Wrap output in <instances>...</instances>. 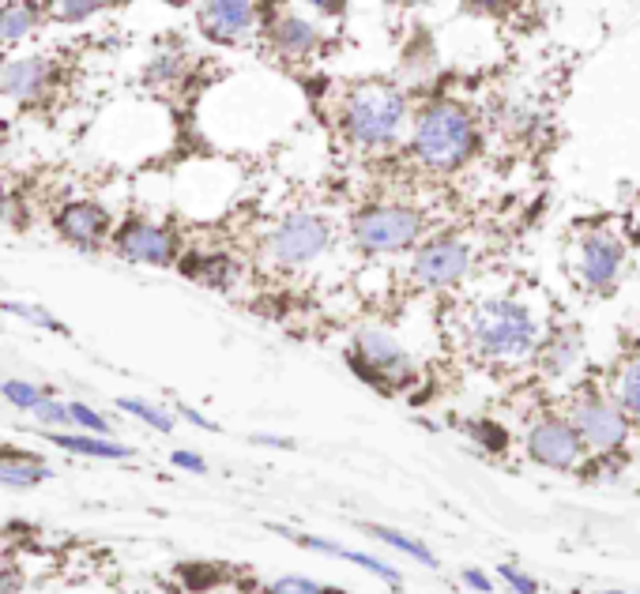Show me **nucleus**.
I'll list each match as a JSON object with an SVG mask.
<instances>
[{"label": "nucleus", "instance_id": "nucleus-21", "mask_svg": "<svg viewBox=\"0 0 640 594\" xmlns=\"http://www.w3.org/2000/svg\"><path fill=\"white\" fill-rule=\"evenodd\" d=\"M369 534H377V538H380V542L396 545V550L411 553V556H415V561L430 564V569H433V564H438V561H433V553H430V550H426V545H422V542H415V538H407V534H400V531H388V527H369Z\"/></svg>", "mask_w": 640, "mask_h": 594}, {"label": "nucleus", "instance_id": "nucleus-7", "mask_svg": "<svg viewBox=\"0 0 640 594\" xmlns=\"http://www.w3.org/2000/svg\"><path fill=\"white\" fill-rule=\"evenodd\" d=\"M573 429H577L580 444H591V448L599 452H610L626 441V422H621L618 406L602 403L599 395H580Z\"/></svg>", "mask_w": 640, "mask_h": 594}, {"label": "nucleus", "instance_id": "nucleus-12", "mask_svg": "<svg viewBox=\"0 0 640 594\" xmlns=\"http://www.w3.org/2000/svg\"><path fill=\"white\" fill-rule=\"evenodd\" d=\"M621 241L610 234H591L584 241V278L588 286H610L621 267Z\"/></svg>", "mask_w": 640, "mask_h": 594}, {"label": "nucleus", "instance_id": "nucleus-1", "mask_svg": "<svg viewBox=\"0 0 640 594\" xmlns=\"http://www.w3.org/2000/svg\"><path fill=\"white\" fill-rule=\"evenodd\" d=\"M403 117H407V102L400 91L385 87V83H369V87H358L347 95L339 125L355 144L380 147V144H392V139L400 136Z\"/></svg>", "mask_w": 640, "mask_h": 594}, {"label": "nucleus", "instance_id": "nucleus-17", "mask_svg": "<svg viewBox=\"0 0 640 594\" xmlns=\"http://www.w3.org/2000/svg\"><path fill=\"white\" fill-rule=\"evenodd\" d=\"M53 444L69 452H80V456H95V459H128L133 452L125 444H109V441H91V436H69V433H53Z\"/></svg>", "mask_w": 640, "mask_h": 594}, {"label": "nucleus", "instance_id": "nucleus-9", "mask_svg": "<svg viewBox=\"0 0 640 594\" xmlns=\"http://www.w3.org/2000/svg\"><path fill=\"white\" fill-rule=\"evenodd\" d=\"M471 267V248L463 241H433L415 256V278L426 286H449Z\"/></svg>", "mask_w": 640, "mask_h": 594}, {"label": "nucleus", "instance_id": "nucleus-8", "mask_svg": "<svg viewBox=\"0 0 640 594\" xmlns=\"http://www.w3.org/2000/svg\"><path fill=\"white\" fill-rule=\"evenodd\" d=\"M117 253L136 259V264L162 267V264H170L178 248H174V237L166 234L162 226L144 222V219H133V222H125V226L117 230Z\"/></svg>", "mask_w": 640, "mask_h": 594}, {"label": "nucleus", "instance_id": "nucleus-16", "mask_svg": "<svg viewBox=\"0 0 640 594\" xmlns=\"http://www.w3.org/2000/svg\"><path fill=\"white\" fill-rule=\"evenodd\" d=\"M298 542H302V545H309V550H321V553L343 556V561L358 564V569H366V572H377L380 580H388V583H396V580H400V575H396L392 569H388L385 561H377V556H366V553H350V550H343V545H332V542H324V538H313V534H302Z\"/></svg>", "mask_w": 640, "mask_h": 594}, {"label": "nucleus", "instance_id": "nucleus-26", "mask_svg": "<svg viewBox=\"0 0 640 594\" xmlns=\"http://www.w3.org/2000/svg\"><path fill=\"white\" fill-rule=\"evenodd\" d=\"M4 312H12V317H23L31 323H39V328H50V331H61V323L50 317V312H42L39 305H15V301H4Z\"/></svg>", "mask_w": 640, "mask_h": 594}, {"label": "nucleus", "instance_id": "nucleus-6", "mask_svg": "<svg viewBox=\"0 0 640 594\" xmlns=\"http://www.w3.org/2000/svg\"><path fill=\"white\" fill-rule=\"evenodd\" d=\"M358 373L374 384H385V380H403L411 373V361H407L403 347L385 331H358Z\"/></svg>", "mask_w": 640, "mask_h": 594}, {"label": "nucleus", "instance_id": "nucleus-30", "mask_svg": "<svg viewBox=\"0 0 640 594\" xmlns=\"http://www.w3.org/2000/svg\"><path fill=\"white\" fill-rule=\"evenodd\" d=\"M501 575H505V580H508V587L521 591V594H535V591H539V583L527 580V575H521L516 569H501Z\"/></svg>", "mask_w": 640, "mask_h": 594}, {"label": "nucleus", "instance_id": "nucleus-13", "mask_svg": "<svg viewBox=\"0 0 640 594\" xmlns=\"http://www.w3.org/2000/svg\"><path fill=\"white\" fill-rule=\"evenodd\" d=\"M57 226H61V234L69 237V241H76V245H95V241L106 234V226H109V219H106V211L98 208V203H87V200H80V203H69V208L57 215Z\"/></svg>", "mask_w": 640, "mask_h": 594}, {"label": "nucleus", "instance_id": "nucleus-18", "mask_svg": "<svg viewBox=\"0 0 640 594\" xmlns=\"http://www.w3.org/2000/svg\"><path fill=\"white\" fill-rule=\"evenodd\" d=\"M34 26V12L27 4H8L0 8V42H20Z\"/></svg>", "mask_w": 640, "mask_h": 594}, {"label": "nucleus", "instance_id": "nucleus-4", "mask_svg": "<svg viewBox=\"0 0 640 594\" xmlns=\"http://www.w3.org/2000/svg\"><path fill=\"white\" fill-rule=\"evenodd\" d=\"M422 230L419 211L411 208H369L355 219V241L366 253H400Z\"/></svg>", "mask_w": 640, "mask_h": 594}, {"label": "nucleus", "instance_id": "nucleus-22", "mask_svg": "<svg viewBox=\"0 0 640 594\" xmlns=\"http://www.w3.org/2000/svg\"><path fill=\"white\" fill-rule=\"evenodd\" d=\"M0 392H4L8 403H12V406H23V411H34V406H39L42 399H45V395L39 392V388L27 384V380H8V384L0 388Z\"/></svg>", "mask_w": 640, "mask_h": 594}, {"label": "nucleus", "instance_id": "nucleus-31", "mask_svg": "<svg viewBox=\"0 0 640 594\" xmlns=\"http://www.w3.org/2000/svg\"><path fill=\"white\" fill-rule=\"evenodd\" d=\"M174 467H185V470H197V475H203V459L197 456V452H174Z\"/></svg>", "mask_w": 640, "mask_h": 594}, {"label": "nucleus", "instance_id": "nucleus-2", "mask_svg": "<svg viewBox=\"0 0 640 594\" xmlns=\"http://www.w3.org/2000/svg\"><path fill=\"white\" fill-rule=\"evenodd\" d=\"M475 147V125L452 102H438L419 117L415 125V155L426 166H438V170H452L471 155Z\"/></svg>", "mask_w": 640, "mask_h": 594}, {"label": "nucleus", "instance_id": "nucleus-14", "mask_svg": "<svg viewBox=\"0 0 640 594\" xmlns=\"http://www.w3.org/2000/svg\"><path fill=\"white\" fill-rule=\"evenodd\" d=\"M45 76H50V64L39 57L12 61L8 68H0V91L12 98H34L45 87Z\"/></svg>", "mask_w": 640, "mask_h": 594}, {"label": "nucleus", "instance_id": "nucleus-24", "mask_svg": "<svg viewBox=\"0 0 640 594\" xmlns=\"http://www.w3.org/2000/svg\"><path fill=\"white\" fill-rule=\"evenodd\" d=\"M267 594H343V591H332V587H321L313 580H302V575H286V580H275Z\"/></svg>", "mask_w": 640, "mask_h": 594}, {"label": "nucleus", "instance_id": "nucleus-25", "mask_svg": "<svg viewBox=\"0 0 640 594\" xmlns=\"http://www.w3.org/2000/svg\"><path fill=\"white\" fill-rule=\"evenodd\" d=\"M573 358H577V339L573 336H565V339H558L550 347V358H546V369L550 373H565V369L573 365Z\"/></svg>", "mask_w": 640, "mask_h": 594}, {"label": "nucleus", "instance_id": "nucleus-32", "mask_svg": "<svg viewBox=\"0 0 640 594\" xmlns=\"http://www.w3.org/2000/svg\"><path fill=\"white\" fill-rule=\"evenodd\" d=\"M463 580H468L475 591H490V580H486V575H482V572H463Z\"/></svg>", "mask_w": 640, "mask_h": 594}, {"label": "nucleus", "instance_id": "nucleus-23", "mask_svg": "<svg viewBox=\"0 0 640 594\" xmlns=\"http://www.w3.org/2000/svg\"><path fill=\"white\" fill-rule=\"evenodd\" d=\"M120 411L144 417V422H147V425H155V429H159V433H170V429H174V417H170V414L155 411V406L140 403V399H120Z\"/></svg>", "mask_w": 640, "mask_h": 594}, {"label": "nucleus", "instance_id": "nucleus-20", "mask_svg": "<svg viewBox=\"0 0 640 594\" xmlns=\"http://www.w3.org/2000/svg\"><path fill=\"white\" fill-rule=\"evenodd\" d=\"M618 403L621 411H629L633 417H640V358L629 361L618 376Z\"/></svg>", "mask_w": 640, "mask_h": 594}, {"label": "nucleus", "instance_id": "nucleus-5", "mask_svg": "<svg viewBox=\"0 0 640 594\" xmlns=\"http://www.w3.org/2000/svg\"><path fill=\"white\" fill-rule=\"evenodd\" d=\"M332 241V226L317 215H291L283 219L280 226H275L272 241H267V248H272V256L280 259V264H309V259H317L324 248H328Z\"/></svg>", "mask_w": 640, "mask_h": 594}, {"label": "nucleus", "instance_id": "nucleus-10", "mask_svg": "<svg viewBox=\"0 0 640 594\" xmlns=\"http://www.w3.org/2000/svg\"><path fill=\"white\" fill-rule=\"evenodd\" d=\"M527 456L543 467H573L580 456V436L569 422H543L527 436Z\"/></svg>", "mask_w": 640, "mask_h": 594}, {"label": "nucleus", "instance_id": "nucleus-11", "mask_svg": "<svg viewBox=\"0 0 640 594\" xmlns=\"http://www.w3.org/2000/svg\"><path fill=\"white\" fill-rule=\"evenodd\" d=\"M200 26H203V34L216 42H241L256 26V4H245V0H216V4H203Z\"/></svg>", "mask_w": 640, "mask_h": 594}, {"label": "nucleus", "instance_id": "nucleus-19", "mask_svg": "<svg viewBox=\"0 0 640 594\" xmlns=\"http://www.w3.org/2000/svg\"><path fill=\"white\" fill-rule=\"evenodd\" d=\"M42 478H45V470L34 467L31 456H12L0 463V481H4V486H34V481H42Z\"/></svg>", "mask_w": 640, "mask_h": 594}, {"label": "nucleus", "instance_id": "nucleus-3", "mask_svg": "<svg viewBox=\"0 0 640 594\" xmlns=\"http://www.w3.org/2000/svg\"><path fill=\"white\" fill-rule=\"evenodd\" d=\"M471 339L486 358L513 361L535 350V320L516 301H486L471 317Z\"/></svg>", "mask_w": 640, "mask_h": 594}, {"label": "nucleus", "instance_id": "nucleus-28", "mask_svg": "<svg viewBox=\"0 0 640 594\" xmlns=\"http://www.w3.org/2000/svg\"><path fill=\"white\" fill-rule=\"evenodd\" d=\"M34 414H39L42 422H50V425H69V422H72L69 406H64V403H50V399H42V403L34 406Z\"/></svg>", "mask_w": 640, "mask_h": 594}, {"label": "nucleus", "instance_id": "nucleus-15", "mask_svg": "<svg viewBox=\"0 0 640 594\" xmlns=\"http://www.w3.org/2000/svg\"><path fill=\"white\" fill-rule=\"evenodd\" d=\"M317 26L305 23L302 15H280V20L272 23V42L280 45L283 53H291V57H305L309 50H317Z\"/></svg>", "mask_w": 640, "mask_h": 594}, {"label": "nucleus", "instance_id": "nucleus-29", "mask_svg": "<svg viewBox=\"0 0 640 594\" xmlns=\"http://www.w3.org/2000/svg\"><path fill=\"white\" fill-rule=\"evenodd\" d=\"M98 0H69V4H61V20H87V15L98 12Z\"/></svg>", "mask_w": 640, "mask_h": 594}, {"label": "nucleus", "instance_id": "nucleus-33", "mask_svg": "<svg viewBox=\"0 0 640 594\" xmlns=\"http://www.w3.org/2000/svg\"><path fill=\"white\" fill-rule=\"evenodd\" d=\"M602 594H629V591H602Z\"/></svg>", "mask_w": 640, "mask_h": 594}, {"label": "nucleus", "instance_id": "nucleus-27", "mask_svg": "<svg viewBox=\"0 0 640 594\" xmlns=\"http://www.w3.org/2000/svg\"><path fill=\"white\" fill-rule=\"evenodd\" d=\"M69 417L72 422H80L83 429H95V433H109V425H106V417L95 414L91 406H83V403H72L69 406Z\"/></svg>", "mask_w": 640, "mask_h": 594}]
</instances>
